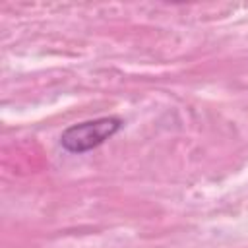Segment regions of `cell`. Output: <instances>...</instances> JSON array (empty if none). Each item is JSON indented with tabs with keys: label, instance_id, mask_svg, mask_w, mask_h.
<instances>
[{
	"label": "cell",
	"instance_id": "6da1fadb",
	"mask_svg": "<svg viewBox=\"0 0 248 248\" xmlns=\"http://www.w3.org/2000/svg\"><path fill=\"white\" fill-rule=\"evenodd\" d=\"M120 128H122V120L116 116H101L95 120H85L66 128L60 136V145L70 153H85L105 143Z\"/></svg>",
	"mask_w": 248,
	"mask_h": 248
}]
</instances>
